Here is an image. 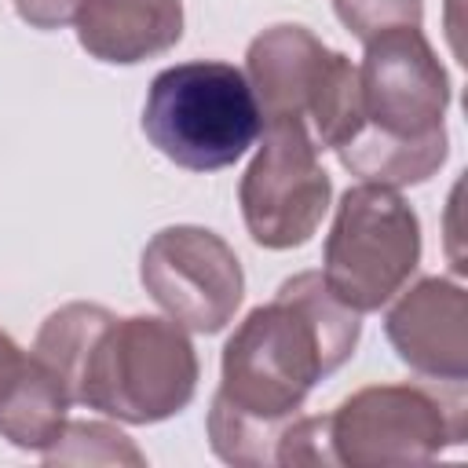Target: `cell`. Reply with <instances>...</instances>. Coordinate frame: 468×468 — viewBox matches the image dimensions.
<instances>
[{
    "mask_svg": "<svg viewBox=\"0 0 468 468\" xmlns=\"http://www.w3.org/2000/svg\"><path fill=\"white\" fill-rule=\"evenodd\" d=\"M358 336L362 314L329 292L322 271L292 274L227 336L216 399L252 420L292 417L355 355Z\"/></svg>",
    "mask_w": 468,
    "mask_h": 468,
    "instance_id": "obj_1",
    "label": "cell"
},
{
    "mask_svg": "<svg viewBox=\"0 0 468 468\" xmlns=\"http://www.w3.org/2000/svg\"><path fill=\"white\" fill-rule=\"evenodd\" d=\"M197 351L172 318H110L77 377L73 402L124 424H157L183 413L197 391Z\"/></svg>",
    "mask_w": 468,
    "mask_h": 468,
    "instance_id": "obj_2",
    "label": "cell"
},
{
    "mask_svg": "<svg viewBox=\"0 0 468 468\" xmlns=\"http://www.w3.org/2000/svg\"><path fill=\"white\" fill-rule=\"evenodd\" d=\"M146 139L186 172L234 165L263 132L249 77L230 62H179L150 80L143 102Z\"/></svg>",
    "mask_w": 468,
    "mask_h": 468,
    "instance_id": "obj_3",
    "label": "cell"
},
{
    "mask_svg": "<svg viewBox=\"0 0 468 468\" xmlns=\"http://www.w3.org/2000/svg\"><path fill=\"white\" fill-rule=\"evenodd\" d=\"M417 263L420 219L413 205L380 183L347 186L322 252L329 292L358 314L380 311L406 289Z\"/></svg>",
    "mask_w": 468,
    "mask_h": 468,
    "instance_id": "obj_4",
    "label": "cell"
},
{
    "mask_svg": "<svg viewBox=\"0 0 468 468\" xmlns=\"http://www.w3.org/2000/svg\"><path fill=\"white\" fill-rule=\"evenodd\" d=\"M336 464H428L464 442V402L420 384H369L329 413Z\"/></svg>",
    "mask_w": 468,
    "mask_h": 468,
    "instance_id": "obj_5",
    "label": "cell"
},
{
    "mask_svg": "<svg viewBox=\"0 0 468 468\" xmlns=\"http://www.w3.org/2000/svg\"><path fill=\"white\" fill-rule=\"evenodd\" d=\"M329 197L333 179L318 161V146L307 124H263V143L238 186L249 238L263 249H296L322 227Z\"/></svg>",
    "mask_w": 468,
    "mask_h": 468,
    "instance_id": "obj_6",
    "label": "cell"
},
{
    "mask_svg": "<svg viewBox=\"0 0 468 468\" xmlns=\"http://www.w3.org/2000/svg\"><path fill=\"white\" fill-rule=\"evenodd\" d=\"M150 300L190 333H219L245 300L238 252L208 227L176 223L157 230L139 260Z\"/></svg>",
    "mask_w": 468,
    "mask_h": 468,
    "instance_id": "obj_7",
    "label": "cell"
},
{
    "mask_svg": "<svg viewBox=\"0 0 468 468\" xmlns=\"http://www.w3.org/2000/svg\"><path fill=\"white\" fill-rule=\"evenodd\" d=\"M362 124L384 135H431L450 106V77L420 33V26H399L366 40L358 66Z\"/></svg>",
    "mask_w": 468,
    "mask_h": 468,
    "instance_id": "obj_8",
    "label": "cell"
},
{
    "mask_svg": "<svg viewBox=\"0 0 468 468\" xmlns=\"http://www.w3.org/2000/svg\"><path fill=\"white\" fill-rule=\"evenodd\" d=\"M395 355L428 380L464 384L468 377V300L450 278H420L384 314Z\"/></svg>",
    "mask_w": 468,
    "mask_h": 468,
    "instance_id": "obj_9",
    "label": "cell"
},
{
    "mask_svg": "<svg viewBox=\"0 0 468 468\" xmlns=\"http://www.w3.org/2000/svg\"><path fill=\"white\" fill-rule=\"evenodd\" d=\"M333 62V48H325L303 26H271L245 51V77L256 95L263 124L274 121H303L318 95V84Z\"/></svg>",
    "mask_w": 468,
    "mask_h": 468,
    "instance_id": "obj_10",
    "label": "cell"
},
{
    "mask_svg": "<svg viewBox=\"0 0 468 468\" xmlns=\"http://www.w3.org/2000/svg\"><path fill=\"white\" fill-rule=\"evenodd\" d=\"M80 48L110 66H135L179 44V0H88L77 15Z\"/></svg>",
    "mask_w": 468,
    "mask_h": 468,
    "instance_id": "obj_11",
    "label": "cell"
},
{
    "mask_svg": "<svg viewBox=\"0 0 468 468\" xmlns=\"http://www.w3.org/2000/svg\"><path fill=\"white\" fill-rule=\"evenodd\" d=\"M446 154H450L446 128L406 139V135H384L369 124H358V132L336 146V157L351 176H358L362 183L391 186V190L431 179L442 168Z\"/></svg>",
    "mask_w": 468,
    "mask_h": 468,
    "instance_id": "obj_12",
    "label": "cell"
},
{
    "mask_svg": "<svg viewBox=\"0 0 468 468\" xmlns=\"http://www.w3.org/2000/svg\"><path fill=\"white\" fill-rule=\"evenodd\" d=\"M69 406L73 402L58 377L29 351L22 373L0 395V435L18 450L44 453L69 420Z\"/></svg>",
    "mask_w": 468,
    "mask_h": 468,
    "instance_id": "obj_13",
    "label": "cell"
},
{
    "mask_svg": "<svg viewBox=\"0 0 468 468\" xmlns=\"http://www.w3.org/2000/svg\"><path fill=\"white\" fill-rule=\"evenodd\" d=\"M113 318V311L99 307V303H66L58 311H51L33 340V355L58 377V384L66 388L69 402H73V388H77V377L84 369V358L99 336V329Z\"/></svg>",
    "mask_w": 468,
    "mask_h": 468,
    "instance_id": "obj_14",
    "label": "cell"
},
{
    "mask_svg": "<svg viewBox=\"0 0 468 468\" xmlns=\"http://www.w3.org/2000/svg\"><path fill=\"white\" fill-rule=\"evenodd\" d=\"M40 457L44 464H146L143 450L106 420H66Z\"/></svg>",
    "mask_w": 468,
    "mask_h": 468,
    "instance_id": "obj_15",
    "label": "cell"
},
{
    "mask_svg": "<svg viewBox=\"0 0 468 468\" xmlns=\"http://www.w3.org/2000/svg\"><path fill=\"white\" fill-rule=\"evenodd\" d=\"M336 18L366 44L399 26H420L424 0H333Z\"/></svg>",
    "mask_w": 468,
    "mask_h": 468,
    "instance_id": "obj_16",
    "label": "cell"
},
{
    "mask_svg": "<svg viewBox=\"0 0 468 468\" xmlns=\"http://www.w3.org/2000/svg\"><path fill=\"white\" fill-rule=\"evenodd\" d=\"M84 4L88 0H15V11L33 29H62V26L77 22Z\"/></svg>",
    "mask_w": 468,
    "mask_h": 468,
    "instance_id": "obj_17",
    "label": "cell"
},
{
    "mask_svg": "<svg viewBox=\"0 0 468 468\" xmlns=\"http://www.w3.org/2000/svg\"><path fill=\"white\" fill-rule=\"evenodd\" d=\"M26 358H29V355H26V351H22V347H18V344L0 329V395H4V388L22 373Z\"/></svg>",
    "mask_w": 468,
    "mask_h": 468,
    "instance_id": "obj_18",
    "label": "cell"
}]
</instances>
